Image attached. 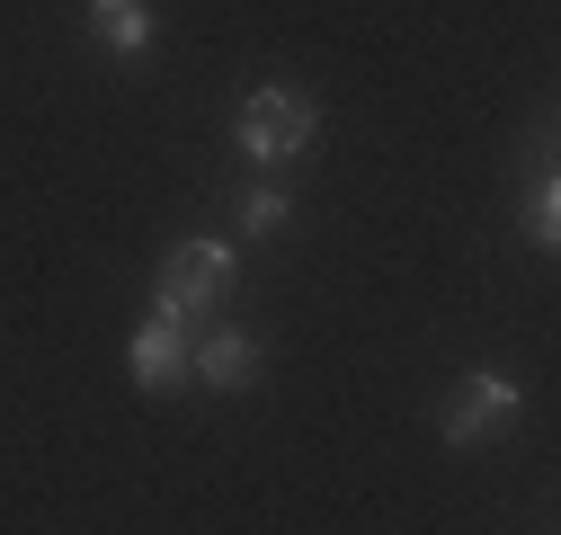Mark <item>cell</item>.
<instances>
[{"label": "cell", "instance_id": "cell-7", "mask_svg": "<svg viewBox=\"0 0 561 535\" xmlns=\"http://www.w3.org/2000/svg\"><path fill=\"white\" fill-rule=\"evenodd\" d=\"M232 224H241V241H276L295 224V196L276 179H250V187H232Z\"/></svg>", "mask_w": 561, "mask_h": 535}, {"label": "cell", "instance_id": "cell-4", "mask_svg": "<svg viewBox=\"0 0 561 535\" xmlns=\"http://www.w3.org/2000/svg\"><path fill=\"white\" fill-rule=\"evenodd\" d=\"M187 357H196V330H179L161 312H144V321H134V340H125V375H134V392H152V401H179L196 384Z\"/></svg>", "mask_w": 561, "mask_h": 535}, {"label": "cell", "instance_id": "cell-5", "mask_svg": "<svg viewBox=\"0 0 561 535\" xmlns=\"http://www.w3.org/2000/svg\"><path fill=\"white\" fill-rule=\"evenodd\" d=\"M187 375H196L205 392H250V384H259V340H250L241 321H205Z\"/></svg>", "mask_w": 561, "mask_h": 535}, {"label": "cell", "instance_id": "cell-2", "mask_svg": "<svg viewBox=\"0 0 561 535\" xmlns=\"http://www.w3.org/2000/svg\"><path fill=\"white\" fill-rule=\"evenodd\" d=\"M232 277H241V250L232 241H179L161 259V277H152V312L179 321V330H205V321L224 312Z\"/></svg>", "mask_w": 561, "mask_h": 535}, {"label": "cell", "instance_id": "cell-6", "mask_svg": "<svg viewBox=\"0 0 561 535\" xmlns=\"http://www.w3.org/2000/svg\"><path fill=\"white\" fill-rule=\"evenodd\" d=\"M90 36H99V54H116V62H134V54H152L161 45V19H152V0H90Z\"/></svg>", "mask_w": 561, "mask_h": 535}, {"label": "cell", "instance_id": "cell-8", "mask_svg": "<svg viewBox=\"0 0 561 535\" xmlns=\"http://www.w3.org/2000/svg\"><path fill=\"white\" fill-rule=\"evenodd\" d=\"M526 241H535V250H561V179H552V170L526 179Z\"/></svg>", "mask_w": 561, "mask_h": 535}, {"label": "cell", "instance_id": "cell-1", "mask_svg": "<svg viewBox=\"0 0 561 535\" xmlns=\"http://www.w3.org/2000/svg\"><path fill=\"white\" fill-rule=\"evenodd\" d=\"M232 144H241V161H259V170L304 161V152L321 144V99L295 90V81H259V90L232 107Z\"/></svg>", "mask_w": 561, "mask_h": 535}, {"label": "cell", "instance_id": "cell-3", "mask_svg": "<svg viewBox=\"0 0 561 535\" xmlns=\"http://www.w3.org/2000/svg\"><path fill=\"white\" fill-rule=\"evenodd\" d=\"M517 411H526L517 375H500V366H472V375H455V392L437 401V437L463 455V446H481V437H508V429H517Z\"/></svg>", "mask_w": 561, "mask_h": 535}]
</instances>
